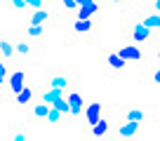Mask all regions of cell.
<instances>
[{
    "label": "cell",
    "mask_w": 160,
    "mask_h": 141,
    "mask_svg": "<svg viewBox=\"0 0 160 141\" xmlns=\"http://www.w3.org/2000/svg\"><path fill=\"white\" fill-rule=\"evenodd\" d=\"M2 38H5V35H2V33H0V45H2Z\"/></svg>",
    "instance_id": "cell-27"
},
{
    "label": "cell",
    "mask_w": 160,
    "mask_h": 141,
    "mask_svg": "<svg viewBox=\"0 0 160 141\" xmlns=\"http://www.w3.org/2000/svg\"><path fill=\"white\" fill-rule=\"evenodd\" d=\"M35 96V90H31V87H24V90L17 94V101L19 104H31V99Z\"/></svg>",
    "instance_id": "cell-19"
},
{
    "label": "cell",
    "mask_w": 160,
    "mask_h": 141,
    "mask_svg": "<svg viewBox=\"0 0 160 141\" xmlns=\"http://www.w3.org/2000/svg\"><path fill=\"white\" fill-rule=\"evenodd\" d=\"M26 33H28L31 38H42V35H45V24H28Z\"/></svg>",
    "instance_id": "cell-18"
},
{
    "label": "cell",
    "mask_w": 160,
    "mask_h": 141,
    "mask_svg": "<svg viewBox=\"0 0 160 141\" xmlns=\"http://www.w3.org/2000/svg\"><path fill=\"white\" fill-rule=\"evenodd\" d=\"M52 21V12L47 10V7H40V10H33L28 17V24H50Z\"/></svg>",
    "instance_id": "cell-10"
},
{
    "label": "cell",
    "mask_w": 160,
    "mask_h": 141,
    "mask_svg": "<svg viewBox=\"0 0 160 141\" xmlns=\"http://www.w3.org/2000/svg\"><path fill=\"white\" fill-rule=\"evenodd\" d=\"M26 7H31V10H40V7H45V0H26Z\"/></svg>",
    "instance_id": "cell-21"
},
{
    "label": "cell",
    "mask_w": 160,
    "mask_h": 141,
    "mask_svg": "<svg viewBox=\"0 0 160 141\" xmlns=\"http://www.w3.org/2000/svg\"><path fill=\"white\" fill-rule=\"evenodd\" d=\"M94 12H97V5L94 2H87V5H80V10L75 12V17H78V19H90Z\"/></svg>",
    "instance_id": "cell-17"
},
{
    "label": "cell",
    "mask_w": 160,
    "mask_h": 141,
    "mask_svg": "<svg viewBox=\"0 0 160 141\" xmlns=\"http://www.w3.org/2000/svg\"><path fill=\"white\" fill-rule=\"evenodd\" d=\"M54 108H59L66 118H71V104H68V99H61V96H59V99L54 101Z\"/></svg>",
    "instance_id": "cell-20"
},
{
    "label": "cell",
    "mask_w": 160,
    "mask_h": 141,
    "mask_svg": "<svg viewBox=\"0 0 160 141\" xmlns=\"http://www.w3.org/2000/svg\"><path fill=\"white\" fill-rule=\"evenodd\" d=\"M10 5L14 7V10H24V7H26V0H10Z\"/></svg>",
    "instance_id": "cell-23"
},
{
    "label": "cell",
    "mask_w": 160,
    "mask_h": 141,
    "mask_svg": "<svg viewBox=\"0 0 160 141\" xmlns=\"http://www.w3.org/2000/svg\"><path fill=\"white\" fill-rule=\"evenodd\" d=\"M127 64H130V61L122 59L118 52H111V54L106 56V61H104V68H106V73H113V75H118V73H122V70L127 68Z\"/></svg>",
    "instance_id": "cell-3"
},
{
    "label": "cell",
    "mask_w": 160,
    "mask_h": 141,
    "mask_svg": "<svg viewBox=\"0 0 160 141\" xmlns=\"http://www.w3.org/2000/svg\"><path fill=\"white\" fill-rule=\"evenodd\" d=\"M12 139H14V141H21V139H26V132H14V134H12Z\"/></svg>",
    "instance_id": "cell-25"
},
{
    "label": "cell",
    "mask_w": 160,
    "mask_h": 141,
    "mask_svg": "<svg viewBox=\"0 0 160 141\" xmlns=\"http://www.w3.org/2000/svg\"><path fill=\"white\" fill-rule=\"evenodd\" d=\"M155 59H158V64H160V47H155Z\"/></svg>",
    "instance_id": "cell-26"
},
{
    "label": "cell",
    "mask_w": 160,
    "mask_h": 141,
    "mask_svg": "<svg viewBox=\"0 0 160 141\" xmlns=\"http://www.w3.org/2000/svg\"><path fill=\"white\" fill-rule=\"evenodd\" d=\"M71 85H73V75L68 70H52L47 75V87L52 90H68Z\"/></svg>",
    "instance_id": "cell-2"
},
{
    "label": "cell",
    "mask_w": 160,
    "mask_h": 141,
    "mask_svg": "<svg viewBox=\"0 0 160 141\" xmlns=\"http://www.w3.org/2000/svg\"><path fill=\"white\" fill-rule=\"evenodd\" d=\"M24 82H26V75H24V70H17V73H12V78H10V90L14 92V94H19L21 90H24Z\"/></svg>",
    "instance_id": "cell-14"
},
{
    "label": "cell",
    "mask_w": 160,
    "mask_h": 141,
    "mask_svg": "<svg viewBox=\"0 0 160 141\" xmlns=\"http://www.w3.org/2000/svg\"><path fill=\"white\" fill-rule=\"evenodd\" d=\"M151 33H153V28H148L144 21H137V24L130 28V38H132V42H137V45L148 42L151 40Z\"/></svg>",
    "instance_id": "cell-5"
},
{
    "label": "cell",
    "mask_w": 160,
    "mask_h": 141,
    "mask_svg": "<svg viewBox=\"0 0 160 141\" xmlns=\"http://www.w3.org/2000/svg\"><path fill=\"white\" fill-rule=\"evenodd\" d=\"M85 118H87V125H94V122H99L101 120V104H92L90 108L85 111Z\"/></svg>",
    "instance_id": "cell-15"
},
{
    "label": "cell",
    "mask_w": 160,
    "mask_h": 141,
    "mask_svg": "<svg viewBox=\"0 0 160 141\" xmlns=\"http://www.w3.org/2000/svg\"><path fill=\"white\" fill-rule=\"evenodd\" d=\"M61 2H64L68 10H75V7H78V2H75V0H61Z\"/></svg>",
    "instance_id": "cell-24"
},
{
    "label": "cell",
    "mask_w": 160,
    "mask_h": 141,
    "mask_svg": "<svg viewBox=\"0 0 160 141\" xmlns=\"http://www.w3.org/2000/svg\"><path fill=\"white\" fill-rule=\"evenodd\" d=\"M115 125V120H111V118H101L99 122H94V125L90 127V132L94 136H101V139H111V127Z\"/></svg>",
    "instance_id": "cell-7"
},
{
    "label": "cell",
    "mask_w": 160,
    "mask_h": 141,
    "mask_svg": "<svg viewBox=\"0 0 160 141\" xmlns=\"http://www.w3.org/2000/svg\"><path fill=\"white\" fill-rule=\"evenodd\" d=\"M141 21H144V24L148 26V28H153V31H160V14H158V12H148V14H146Z\"/></svg>",
    "instance_id": "cell-16"
},
{
    "label": "cell",
    "mask_w": 160,
    "mask_h": 141,
    "mask_svg": "<svg viewBox=\"0 0 160 141\" xmlns=\"http://www.w3.org/2000/svg\"><path fill=\"white\" fill-rule=\"evenodd\" d=\"M50 104H47V101H35L33 104V108H31V118H33V120H47V118H50Z\"/></svg>",
    "instance_id": "cell-9"
},
{
    "label": "cell",
    "mask_w": 160,
    "mask_h": 141,
    "mask_svg": "<svg viewBox=\"0 0 160 141\" xmlns=\"http://www.w3.org/2000/svg\"><path fill=\"white\" fill-rule=\"evenodd\" d=\"M68 104H71V120H75V118L82 113V96H80L78 92H71L68 94Z\"/></svg>",
    "instance_id": "cell-11"
},
{
    "label": "cell",
    "mask_w": 160,
    "mask_h": 141,
    "mask_svg": "<svg viewBox=\"0 0 160 141\" xmlns=\"http://www.w3.org/2000/svg\"><path fill=\"white\" fill-rule=\"evenodd\" d=\"M66 28H68V33L73 35L78 42L92 40V35H94V26H92V21H90V19H78V17H75V19L71 21Z\"/></svg>",
    "instance_id": "cell-1"
},
{
    "label": "cell",
    "mask_w": 160,
    "mask_h": 141,
    "mask_svg": "<svg viewBox=\"0 0 160 141\" xmlns=\"http://www.w3.org/2000/svg\"><path fill=\"white\" fill-rule=\"evenodd\" d=\"M151 82H153V85H160V66L151 70Z\"/></svg>",
    "instance_id": "cell-22"
},
{
    "label": "cell",
    "mask_w": 160,
    "mask_h": 141,
    "mask_svg": "<svg viewBox=\"0 0 160 141\" xmlns=\"http://www.w3.org/2000/svg\"><path fill=\"white\" fill-rule=\"evenodd\" d=\"M148 115H151V111H148V108H144V106H134V108H127V111L122 113L125 120H137V122H144Z\"/></svg>",
    "instance_id": "cell-8"
},
{
    "label": "cell",
    "mask_w": 160,
    "mask_h": 141,
    "mask_svg": "<svg viewBox=\"0 0 160 141\" xmlns=\"http://www.w3.org/2000/svg\"><path fill=\"white\" fill-rule=\"evenodd\" d=\"M118 54L122 56V59H127V61H137V64H144V61H146L144 52H141V47H137V42H130V45H120Z\"/></svg>",
    "instance_id": "cell-6"
},
{
    "label": "cell",
    "mask_w": 160,
    "mask_h": 141,
    "mask_svg": "<svg viewBox=\"0 0 160 141\" xmlns=\"http://www.w3.org/2000/svg\"><path fill=\"white\" fill-rule=\"evenodd\" d=\"M139 125H141V122H137V120L115 122V132L111 134V139H115V136H122V139H132V136L139 132Z\"/></svg>",
    "instance_id": "cell-4"
},
{
    "label": "cell",
    "mask_w": 160,
    "mask_h": 141,
    "mask_svg": "<svg viewBox=\"0 0 160 141\" xmlns=\"http://www.w3.org/2000/svg\"><path fill=\"white\" fill-rule=\"evenodd\" d=\"M0 54H2V59H7V61H12L17 56V45L10 40V38H2V45H0Z\"/></svg>",
    "instance_id": "cell-13"
},
{
    "label": "cell",
    "mask_w": 160,
    "mask_h": 141,
    "mask_svg": "<svg viewBox=\"0 0 160 141\" xmlns=\"http://www.w3.org/2000/svg\"><path fill=\"white\" fill-rule=\"evenodd\" d=\"M17 45V56H21V59H28V56H33V45H31L28 40H24V38H17L14 40Z\"/></svg>",
    "instance_id": "cell-12"
}]
</instances>
